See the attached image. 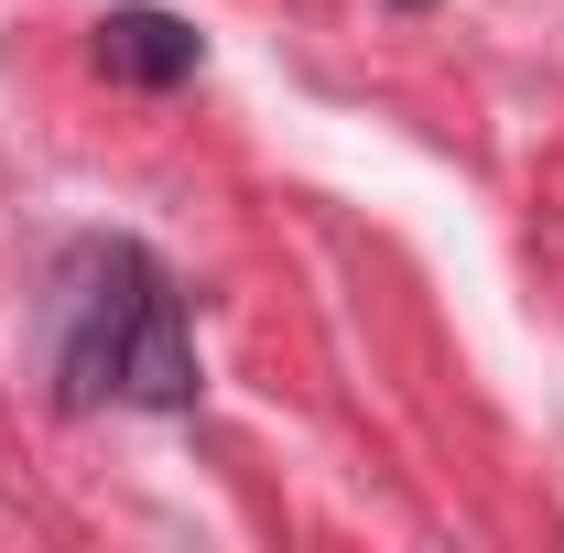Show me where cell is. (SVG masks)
<instances>
[{"label":"cell","instance_id":"cell-2","mask_svg":"<svg viewBox=\"0 0 564 553\" xmlns=\"http://www.w3.org/2000/svg\"><path fill=\"white\" fill-rule=\"evenodd\" d=\"M98 66L120 76V87H185V76H196V33H185L174 11L131 0V11L98 22Z\"/></svg>","mask_w":564,"mask_h":553},{"label":"cell","instance_id":"cell-1","mask_svg":"<svg viewBox=\"0 0 564 553\" xmlns=\"http://www.w3.org/2000/svg\"><path fill=\"white\" fill-rule=\"evenodd\" d=\"M66 380L76 402H98V391H120V402H152V413H174V402H196V337H185V293L174 272L131 250V239H109V250H87L76 261V304H66Z\"/></svg>","mask_w":564,"mask_h":553},{"label":"cell","instance_id":"cell-3","mask_svg":"<svg viewBox=\"0 0 564 553\" xmlns=\"http://www.w3.org/2000/svg\"><path fill=\"white\" fill-rule=\"evenodd\" d=\"M402 11H423V0H402Z\"/></svg>","mask_w":564,"mask_h":553}]
</instances>
